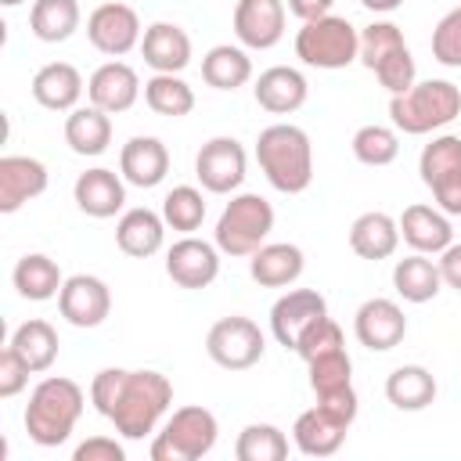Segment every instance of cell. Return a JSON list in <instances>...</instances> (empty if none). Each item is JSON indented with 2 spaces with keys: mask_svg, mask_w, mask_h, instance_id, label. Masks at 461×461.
<instances>
[{
  "mask_svg": "<svg viewBox=\"0 0 461 461\" xmlns=\"http://www.w3.org/2000/svg\"><path fill=\"white\" fill-rule=\"evenodd\" d=\"M65 140L76 155H101L112 144V119L97 104L72 108L65 119Z\"/></svg>",
  "mask_w": 461,
  "mask_h": 461,
  "instance_id": "obj_31",
  "label": "cell"
},
{
  "mask_svg": "<svg viewBox=\"0 0 461 461\" xmlns=\"http://www.w3.org/2000/svg\"><path fill=\"white\" fill-rule=\"evenodd\" d=\"M331 4H335V0H288V11H292L295 18H303V22H313V18L331 14Z\"/></svg>",
  "mask_w": 461,
  "mask_h": 461,
  "instance_id": "obj_50",
  "label": "cell"
},
{
  "mask_svg": "<svg viewBox=\"0 0 461 461\" xmlns=\"http://www.w3.org/2000/svg\"><path fill=\"white\" fill-rule=\"evenodd\" d=\"M274 230V209L263 194H234L216 220V249L227 256H252Z\"/></svg>",
  "mask_w": 461,
  "mask_h": 461,
  "instance_id": "obj_6",
  "label": "cell"
},
{
  "mask_svg": "<svg viewBox=\"0 0 461 461\" xmlns=\"http://www.w3.org/2000/svg\"><path fill=\"white\" fill-rule=\"evenodd\" d=\"M166 274L180 288H209L220 274V252H216V245L187 234V238L173 241V249L166 252Z\"/></svg>",
  "mask_w": 461,
  "mask_h": 461,
  "instance_id": "obj_13",
  "label": "cell"
},
{
  "mask_svg": "<svg viewBox=\"0 0 461 461\" xmlns=\"http://www.w3.org/2000/svg\"><path fill=\"white\" fill-rule=\"evenodd\" d=\"M324 313H328V303H324L321 292H313V288H292V292H285V295L270 306V331H274V339H277L285 349H295L299 335H303L317 317H324Z\"/></svg>",
  "mask_w": 461,
  "mask_h": 461,
  "instance_id": "obj_12",
  "label": "cell"
},
{
  "mask_svg": "<svg viewBox=\"0 0 461 461\" xmlns=\"http://www.w3.org/2000/svg\"><path fill=\"white\" fill-rule=\"evenodd\" d=\"M439 274H443V285H450V288L461 292V245L450 241V245L439 252Z\"/></svg>",
  "mask_w": 461,
  "mask_h": 461,
  "instance_id": "obj_49",
  "label": "cell"
},
{
  "mask_svg": "<svg viewBox=\"0 0 461 461\" xmlns=\"http://www.w3.org/2000/svg\"><path fill=\"white\" fill-rule=\"evenodd\" d=\"M72 457H76V461H126V450H122V443H115L112 436H90V439H83V443L76 447Z\"/></svg>",
  "mask_w": 461,
  "mask_h": 461,
  "instance_id": "obj_47",
  "label": "cell"
},
{
  "mask_svg": "<svg viewBox=\"0 0 461 461\" xmlns=\"http://www.w3.org/2000/svg\"><path fill=\"white\" fill-rule=\"evenodd\" d=\"M234 457L238 461H285L288 457V439L277 425L252 421V425L241 429V436L234 443Z\"/></svg>",
  "mask_w": 461,
  "mask_h": 461,
  "instance_id": "obj_36",
  "label": "cell"
},
{
  "mask_svg": "<svg viewBox=\"0 0 461 461\" xmlns=\"http://www.w3.org/2000/svg\"><path fill=\"white\" fill-rule=\"evenodd\" d=\"M360 4H364L367 11H382V14H385V11H396L403 0H360Z\"/></svg>",
  "mask_w": 461,
  "mask_h": 461,
  "instance_id": "obj_51",
  "label": "cell"
},
{
  "mask_svg": "<svg viewBox=\"0 0 461 461\" xmlns=\"http://www.w3.org/2000/svg\"><path fill=\"white\" fill-rule=\"evenodd\" d=\"M432 194H436V202H439V209H443L447 216H461V169L439 176V180L432 184Z\"/></svg>",
  "mask_w": 461,
  "mask_h": 461,
  "instance_id": "obj_48",
  "label": "cell"
},
{
  "mask_svg": "<svg viewBox=\"0 0 461 461\" xmlns=\"http://www.w3.org/2000/svg\"><path fill=\"white\" fill-rule=\"evenodd\" d=\"M83 414V389L72 378H43L25 407V432L40 447H61Z\"/></svg>",
  "mask_w": 461,
  "mask_h": 461,
  "instance_id": "obj_3",
  "label": "cell"
},
{
  "mask_svg": "<svg viewBox=\"0 0 461 461\" xmlns=\"http://www.w3.org/2000/svg\"><path fill=\"white\" fill-rule=\"evenodd\" d=\"M400 245V223L389 212H360L349 227V249L360 259H389Z\"/></svg>",
  "mask_w": 461,
  "mask_h": 461,
  "instance_id": "obj_26",
  "label": "cell"
},
{
  "mask_svg": "<svg viewBox=\"0 0 461 461\" xmlns=\"http://www.w3.org/2000/svg\"><path fill=\"white\" fill-rule=\"evenodd\" d=\"M47 191V166L29 155L0 158V212H18L29 198Z\"/></svg>",
  "mask_w": 461,
  "mask_h": 461,
  "instance_id": "obj_16",
  "label": "cell"
},
{
  "mask_svg": "<svg viewBox=\"0 0 461 461\" xmlns=\"http://www.w3.org/2000/svg\"><path fill=\"white\" fill-rule=\"evenodd\" d=\"M4 7H18V4H25V0H0Z\"/></svg>",
  "mask_w": 461,
  "mask_h": 461,
  "instance_id": "obj_52",
  "label": "cell"
},
{
  "mask_svg": "<svg viewBox=\"0 0 461 461\" xmlns=\"http://www.w3.org/2000/svg\"><path fill=\"white\" fill-rule=\"evenodd\" d=\"M86 94H90V104H97L108 115H119V112H130L133 108V101L140 94V79H137V72L130 65L108 61V65H101L90 76Z\"/></svg>",
  "mask_w": 461,
  "mask_h": 461,
  "instance_id": "obj_18",
  "label": "cell"
},
{
  "mask_svg": "<svg viewBox=\"0 0 461 461\" xmlns=\"http://www.w3.org/2000/svg\"><path fill=\"white\" fill-rule=\"evenodd\" d=\"M256 162H259L263 176L281 194H299L313 180V144H310L306 130H299L292 122H274L259 133Z\"/></svg>",
  "mask_w": 461,
  "mask_h": 461,
  "instance_id": "obj_1",
  "label": "cell"
},
{
  "mask_svg": "<svg viewBox=\"0 0 461 461\" xmlns=\"http://www.w3.org/2000/svg\"><path fill=\"white\" fill-rule=\"evenodd\" d=\"M385 400L396 411H425L436 400V378L421 364H403L385 378Z\"/></svg>",
  "mask_w": 461,
  "mask_h": 461,
  "instance_id": "obj_28",
  "label": "cell"
},
{
  "mask_svg": "<svg viewBox=\"0 0 461 461\" xmlns=\"http://www.w3.org/2000/svg\"><path fill=\"white\" fill-rule=\"evenodd\" d=\"M249 76H252V61L241 47L220 43L202 58V79L216 90H238L249 83Z\"/></svg>",
  "mask_w": 461,
  "mask_h": 461,
  "instance_id": "obj_34",
  "label": "cell"
},
{
  "mask_svg": "<svg viewBox=\"0 0 461 461\" xmlns=\"http://www.w3.org/2000/svg\"><path fill=\"white\" fill-rule=\"evenodd\" d=\"M234 36L252 50H270L285 36V0H238Z\"/></svg>",
  "mask_w": 461,
  "mask_h": 461,
  "instance_id": "obj_15",
  "label": "cell"
},
{
  "mask_svg": "<svg viewBox=\"0 0 461 461\" xmlns=\"http://www.w3.org/2000/svg\"><path fill=\"white\" fill-rule=\"evenodd\" d=\"M432 58L447 68H461V4L447 11L432 29Z\"/></svg>",
  "mask_w": 461,
  "mask_h": 461,
  "instance_id": "obj_43",
  "label": "cell"
},
{
  "mask_svg": "<svg viewBox=\"0 0 461 461\" xmlns=\"http://www.w3.org/2000/svg\"><path fill=\"white\" fill-rule=\"evenodd\" d=\"M29 29L43 43H65L79 29V4L76 0H36L29 11Z\"/></svg>",
  "mask_w": 461,
  "mask_h": 461,
  "instance_id": "obj_33",
  "label": "cell"
},
{
  "mask_svg": "<svg viewBox=\"0 0 461 461\" xmlns=\"http://www.w3.org/2000/svg\"><path fill=\"white\" fill-rule=\"evenodd\" d=\"M29 375H32V367L14 353V346H7V349L0 353V396H4V400L18 396V393L29 385Z\"/></svg>",
  "mask_w": 461,
  "mask_h": 461,
  "instance_id": "obj_45",
  "label": "cell"
},
{
  "mask_svg": "<svg viewBox=\"0 0 461 461\" xmlns=\"http://www.w3.org/2000/svg\"><path fill=\"white\" fill-rule=\"evenodd\" d=\"M310 385L313 393H331L342 385H353V360L346 349H331L310 360Z\"/></svg>",
  "mask_w": 461,
  "mask_h": 461,
  "instance_id": "obj_41",
  "label": "cell"
},
{
  "mask_svg": "<svg viewBox=\"0 0 461 461\" xmlns=\"http://www.w3.org/2000/svg\"><path fill=\"white\" fill-rule=\"evenodd\" d=\"M86 36L101 54L119 58V54H126V50H133L140 43V18H137L133 7H126L119 0H108V4L90 11Z\"/></svg>",
  "mask_w": 461,
  "mask_h": 461,
  "instance_id": "obj_11",
  "label": "cell"
},
{
  "mask_svg": "<svg viewBox=\"0 0 461 461\" xmlns=\"http://www.w3.org/2000/svg\"><path fill=\"white\" fill-rule=\"evenodd\" d=\"M169 403H173V385L162 371H144V367L126 371L108 421L126 439H144L148 432H155V425H158V418L166 414Z\"/></svg>",
  "mask_w": 461,
  "mask_h": 461,
  "instance_id": "obj_2",
  "label": "cell"
},
{
  "mask_svg": "<svg viewBox=\"0 0 461 461\" xmlns=\"http://www.w3.org/2000/svg\"><path fill=\"white\" fill-rule=\"evenodd\" d=\"M79 94H83V76L68 61H50L32 76V97L50 112H72Z\"/></svg>",
  "mask_w": 461,
  "mask_h": 461,
  "instance_id": "obj_24",
  "label": "cell"
},
{
  "mask_svg": "<svg viewBox=\"0 0 461 461\" xmlns=\"http://www.w3.org/2000/svg\"><path fill=\"white\" fill-rule=\"evenodd\" d=\"M7 346H14V353L32 367V375L47 371V367L58 360V331H54L47 321H40V317L18 324Z\"/></svg>",
  "mask_w": 461,
  "mask_h": 461,
  "instance_id": "obj_32",
  "label": "cell"
},
{
  "mask_svg": "<svg viewBox=\"0 0 461 461\" xmlns=\"http://www.w3.org/2000/svg\"><path fill=\"white\" fill-rule=\"evenodd\" d=\"M58 310L76 328H97L112 313V292L94 274H72L58 292Z\"/></svg>",
  "mask_w": 461,
  "mask_h": 461,
  "instance_id": "obj_10",
  "label": "cell"
},
{
  "mask_svg": "<svg viewBox=\"0 0 461 461\" xmlns=\"http://www.w3.org/2000/svg\"><path fill=\"white\" fill-rule=\"evenodd\" d=\"M140 54L155 72H180L191 65V36L173 22H155L144 29Z\"/></svg>",
  "mask_w": 461,
  "mask_h": 461,
  "instance_id": "obj_20",
  "label": "cell"
},
{
  "mask_svg": "<svg viewBox=\"0 0 461 461\" xmlns=\"http://www.w3.org/2000/svg\"><path fill=\"white\" fill-rule=\"evenodd\" d=\"M353 155L364 162V166H389L396 155H400V137L389 130V126H360L353 133Z\"/></svg>",
  "mask_w": 461,
  "mask_h": 461,
  "instance_id": "obj_38",
  "label": "cell"
},
{
  "mask_svg": "<svg viewBox=\"0 0 461 461\" xmlns=\"http://www.w3.org/2000/svg\"><path fill=\"white\" fill-rule=\"evenodd\" d=\"M295 58L313 68H346L360 58V32L349 18L339 14L303 22V29L295 32Z\"/></svg>",
  "mask_w": 461,
  "mask_h": 461,
  "instance_id": "obj_5",
  "label": "cell"
},
{
  "mask_svg": "<svg viewBox=\"0 0 461 461\" xmlns=\"http://www.w3.org/2000/svg\"><path fill=\"white\" fill-rule=\"evenodd\" d=\"M119 169L133 187H155L169 173V151L158 137H130L122 144Z\"/></svg>",
  "mask_w": 461,
  "mask_h": 461,
  "instance_id": "obj_19",
  "label": "cell"
},
{
  "mask_svg": "<svg viewBox=\"0 0 461 461\" xmlns=\"http://www.w3.org/2000/svg\"><path fill=\"white\" fill-rule=\"evenodd\" d=\"M11 281H14L18 295H22V299H32V303L54 299V295L61 292V285H65L58 263H54L50 256H43V252H29V256H22V259L14 263Z\"/></svg>",
  "mask_w": 461,
  "mask_h": 461,
  "instance_id": "obj_29",
  "label": "cell"
},
{
  "mask_svg": "<svg viewBox=\"0 0 461 461\" xmlns=\"http://www.w3.org/2000/svg\"><path fill=\"white\" fill-rule=\"evenodd\" d=\"M317 407L331 421H339L342 429H349L353 418H357V393H353V385H342V389H331V393H317Z\"/></svg>",
  "mask_w": 461,
  "mask_h": 461,
  "instance_id": "obj_46",
  "label": "cell"
},
{
  "mask_svg": "<svg viewBox=\"0 0 461 461\" xmlns=\"http://www.w3.org/2000/svg\"><path fill=\"white\" fill-rule=\"evenodd\" d=\"M454 169H461V137L443 133V137H436L432 144L421 148L418 173H421L425 187H432L439 176H447V173H454Z\"/></svg>",
  "mask_w": 461,
  "mask_h": 461,
  "instance_id": "obj_39",
  "label": "cell"
},
{
  "mask_svg": "<svg viewBox=\"0 0 461 461\" xmlns=\"http://www.w3.org/2000/svg\"><path fill=\"white\" fill-rule=\"evenodd\" d=\"M263 349H267V342H263L259 324L249 317H238V313L220 317L205 335V353L212 357V364H220L227 371H245V367L259 364Z\"/></svg>",
  "mask_w": 461,
  "mask_h": 461,
  "instance_id": "obj_8",
  "label": "cell"
},
{
  "mask_svg": "<svg viewBox=\"0 0 461 461\" xmlns=\"http://www.w3.org/2000/svg\"><path fill=\"white\" fill-rule=\"evenodd\" d=\"M144 101H148L151 112L169 115V119H180V115H187L194 108V90L176 72H155L144 83Z\"/></svg>",
  "mask_w": 461,
  "mask_h": 461,
  "instance_id": "obj_35",
  "label": "cell"
},
{
  "mask_svg": "<svg viewBox=\"0 0 461 461\" xmlns=\"http://www.w3.org/2000/svg\"><path fill=\"white\" fill-rule=\"evenodd\" d=\"M216 414L205 407H180L151 439V461H198L216 447Z\"/></svg>",
  "mask_w": 461,
  "mask_h": 461,
  "instance_id": "obj_7",
  "label": "cell"
},
{
  "mask_svg": "<svg viewBox=\"0 0 461 461\" xmlns=\"http://www.w3.org/2000/svg\"><path fill=\"white\" fill-rule=\"evenodd\" d=\"M393 285L407 303H429L439 295L443 288V274L439 263H432L425 252H414L407 259H396L393 267Z\"/></svg>",
  "mask_w": 461,
  "mask_h": 461,
  "instance_id": "obj_30",
  "label": "cell"
},
{
  "mask_svg": "<svg viewBox=\"0 0 461 461\" xmlns=\"http://www.w3.org/2000/svg\"><path fill=\"white\" fill-rule=\"evenodd\" d=\"M400 47H407L403 43V32H400V25H393V22H371L364 32H360V61L375 72L389 54H396Z\"/></svg>",
  "mask_w": 461,
  "mask_h": 461,
  "instance_id": "obj_40",
  "label": "cell"
},
{
  "mask_svg": "<svg viewBox=\"0 0 461 461\" xmlns=\"http://www.w3.org/2000/svg\"><path fill=\"white\" fill-rule=\"evenodd\" d=\"M400 238L414 249V252H443L450 241H454V230H450V220L432 209V205H407L403 216H400Z\"/></svg>",
  "mask_w": 461,
  "mask_h": 461,
  "instance_id": "obj_23",
  "label": "cell"
},
{
  "mask_svg": "<svg viewBox=\"0 0 461 461\" xmlns=\"http://www.w3.org/2000/svg\"><path fill=\"white\" fill-rule=\"evenodd\" d=\"M306 259H303V249L299 245H288V241H274V245H259L249 259V274L256 285L263 288H285L292 281H299Z\"/></svg>",
  "mask_w": 461,
  "mask_h": 461,
  "instance_id": "obj_22",
  "label": "cell"
},
{
  "mask_svg": "<svg viewBox=\"0 0 461 461\" xmlns=\"http://www.w3.org/2000/svg\"><path fill=\"white\" fill-rule=\"evenodd\" d=\"M292 439H295L299 454H306V457H331V454L342 447L346 429H342L339 421H331L321 407H310V411H303V414L295 418Z\"/></svg>",
  "mask_w": 461,
  "mask_h": 461,
  "instance_id": "obj_27",
  "label": "cell"
},
{
  "mask_svg": "<svg viewBox=\"0 0 461 461\" xmlns=\"http://www.w3.org/2000/svg\"><path fill=\"white\" fill-rule=\"evenodd\" d=\"M353 331H357V342L364 349L385 353V349H393V346L403 342L407 317H403V310L393 299H367L357 310V317H353Z\"/></svg>",
  "mask_w": 461,
  "mask_h": 461,
  "instance_id": "obj_14",
  "label": "cell"
},
{
  "mask_svg": "<svg viewBox=\"0 0 461 461\" xmlns=\"http://www.w3.org/2000/svg\"><path fill=\"white\" fill-rule=\"evenodd\" d=\"M331 349H346V342H342V328L324 313V317H317L303 335H299V342H295V353L310 364L313 357H321V353H331Z\"/></svg>",
  "mask_w": 461,
  "mask_h": 461,
  "instance_id": "obj_42",
  "label": "cell"
},
{
  "mask_svg": "<svg viewBox=\"0 0 461 461\" xmlns=\"http://www.w3.org/2000/svg\"><path fill=\"white\" fill-rule=\"evenodd\" d=\"M375 76H378V83H382L389 94H403V90H411V86H414V76H418L411 50L400 47L396 54H389V58L375 68Z\"/></svg>",
  "mask_w": 461,
  "mask_h": 461,
  "instance_id": "obj_44",
  "label": "cell"
},
{
  "mask_svg": "<svg viewBox=\"0 0 461 461\" xmlns=\"http://www.w3.org/2000/svg\"><path fill=\"white\" fill-rule=\"evenodd\" d=\"M72 194H76V205H79L86 216H94V220H108V216H115V212L122 209V202H126V187H122V180H119L112 169H101V166L79 173Z\"/></svg>",
  "mask_w": 461,
  "mask_h": 461,
  "instance_id": "obj_21",
  "label": "cell"
},
{
  "mask_svg": "<svg viewBox=\"0 0 461 461\" xmlns=\"http://www.w3.org/2000/svg\"><path fill=\"white\" fill-rule=\"evenodd\" d=\"M194 176L212 194H230L245 180V148L234 137H212L194 155Z\"/></svg>",
  "mask_w": 461,
  "mask_h": 461,
  "instance_id": "obj_9",
  "label": "cell"
},
{
  "mask_svg": "<svg viewBox=\"0 0 461 461\" xmlns=\"http://www.w3.org/2000/svg\"><path fill=\"white\" fill-rule=\"evenodd\" d=\"M162 220H166L173 230H184V234L198 230L202 220H205V198H202V191L191 187V184L173 187V191L166 194V202H162Z\"/></svg>",
  "mask_w": 461,
  "mask_h": 461,
  "instance_id": "obj_37",
  "label": "cell"
},
{
  "mask_svg": "<svg viewBox=\"0 0 461 461\" xmlns=\"http://www.w3.org/2000/svg\"><path fill=\"white\" fill-rule=\"evenodd\" d=\"M393 126L403 133H432L461 115V90L450 79H425L389 101Z\"/></svg>",
  "mask_w": 461,
  "mask_h": 461,
  "instance_id": "obj_4",
  "label": "cell"
},
{
  "mask_svg": "<svg viewBox=\"0 0 461 461\" xmlns=\"http://www.w3.org/2000/svg\"><path fill=\"white\" fill-rule=\"evenodd\" d=\"M252 94H256V104H259V108H267V112H274V115H288V112H295V108L306 104L310 83H306V76H303L299 68H292V65H274V68L259 72Z\"/></svg>",
  "mask_w": 461,
  "mask_h": 461,
  "instance_id": "obj_17",
  "label": "cell"
},
{
  "mask_svg": "<svg viewBox=\"0 0 461 461\" xmlns=\"http://www.w3.org/2000/svg\"><path fill=\"white\" fill-rule=\"evenodd\" d=\"M162 234H166V220L151 209H126L115 223V245L133 259L155 256L162 249Z\"/></svg>",
  "mask_w": 461,
  "mask_h": 461,
  "instance_id": "obj_25",
  "label": "cell"
}]
</instances>
